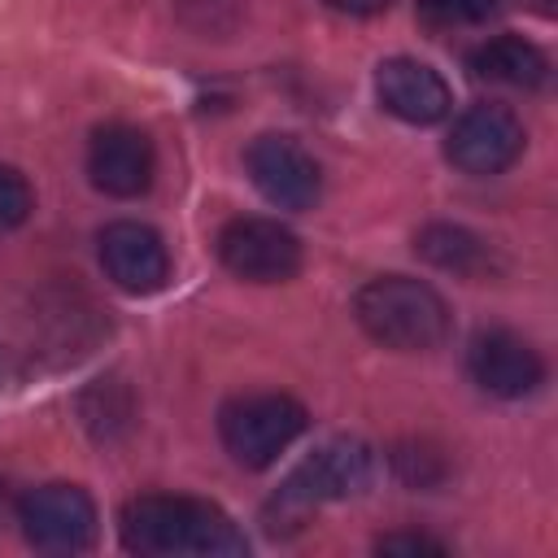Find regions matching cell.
I'll return each mask as SVG.
<instances>
[{"label":"cell","mask_w":558,"mask_h":558,"mask_svg":"<svg viewBox=\"0 0 558 558\" xmlns=\"http://www.w3.org/2000/svg\"><path fill=\"white\" fill-rule=\"evenodd\" d=\"M122 545L144 558H240L248 554V536L235 527V519L201 497L179 493H144L122 506L118 519Z\"/></svg>","instance_id":"6da1fadb"},{"label":"cell","mask_w":558,"mask_h":558,"mask_svg":"<svg viewBox=\"0 0 558 558\" xmlns=\"http://www.w3.org/2000/svg\"><path fill=\"white\" fill-rule=\"evenodd\" d=\"M353 314L375 344L397 353H427L449 336L445 296L432 283L410 275H379L362 283L353 296Z\"/></svg>","instance_id":"7a4b0ae2"},{"label":"cell","mask_w":558,"mask_h":558,"mask_svg":"<svg viewBox=\"0 0 558 558\" xmlns=\"http://www.w3.org/2000/svg\"><path fill=\"white\" fill-rule=\"evenodd\" d=\"M371 449L353 436H336L327 445H318L283 484L279 493L270 497L266 506V519H270V532H288L296 527L310 510L327 506V501H340V497H353L371 484Z\"/></svg>","instance_id":"3957f363"},{"label":"cell","mask_w":558,"mask_h":558,"mask_svg":"<svg viewBox=\"0 0 558 558\" xmlns=\"http://www.w3.org/2000/svg\"><path fill=\"white\" fill-rule=\"evenodd\" d=\"M305 423H310L305 405L288 392H248V397H231L218 410L222 449L248 471L270 466L305 432Z\"/></svg>","instance_id":"277c9868"},{"label":"cell","mask_w":558,"mask_h":558,"mask_svg":"<svg viewBox=\"0 0 558 558\" xmlns=\"http://www.w3.org/2000/svg\"><path fill=\"white\" fill-rule=\"evenodd\" d=\"M17 523L44 554H83L96 541V501L78 484H39L22 493Z\"/></svg>","instance_id":"5b68a950"},{"label":"cell","mask_w":558,"mask_h":558,"mask_svg":"<svg viewBox=\"0 0 558 558\" xmlns=\"http://www.w3.org/2000/svg\"><path fill=\"white\" fill-rule=\"evenodd\" d=\"M222 266L244 283H283L301 270V240L279 218H231L218 231Z\"/></svg>","instance_id":"8992f818"},{"label":"cell","mask_w":558,"mask_h":558,"mask_svg":"<svg viewBox=\"0 0 558 558\" xmlns=\"http://www.w3.org/2000/svg\"><path fill=\"white\" fill-rule=\"evenodd\" d=\"M244 170L253 179V187L279 205V209H314L318 196H323V174H318V161L310 157V148L292 135H257L248 148H244Z\"/></svg>","instance_id":"52a82bcc"},{"label":"cell","mask_w":558,"mask_h":558,"mask_svg":"<svg viewBox=\"0 0 558 558\" xmlns=\"http://www.w3.org/2000/svg\"><path fill=\"white\" fill-rule=\"evenodd\" d=\"M523 122L506 109V105H471L458 113L449 140H445V157L466 170V174H501L523 157Z\"/></svg>","instance_id":"ba28073f"},{"label":"cell","mask_w":558,"mask_h":558,"mask_svg":"<svg viewBox=\"0 0 558 558\" xmlns=\"http://www.w3.org/2000/svg\"><path fill=\"white\" fill-rule=\"evenodd\" d=\"M87 174L105 196H118V201L144 196L153 187V174H157L153 140L131 122L100 126L87 144Z\"/></svg>","instance_id":"9c48e42d"},{"label":"cell","mask_w":558,"mask_h":558,"mask_svg":"<svg viewBox=\"0 0 558 558\" xmlns=\"http://www.w3.org/2000/svg\"><path fill=\"white\" fill-rule=\"evenodd\" d=\"M466 371H471V379H475L488 397H501V401H519V397L536 392L541 379H545L541 353H536L523 336H514V331H506V327H488V331H480V336L471 340V349H466Z\"/></svg>","instance_id":"30bf717a"},{"label":"cell","mask_w":558,"mask_h":558,"mask_svg":"<svg viewBox=\"0 0 558 558\" xmlns=\"http://www.w3.org/2000/svg\"><path fill=\"white\" fill-rule=\"evenodd\" d=\"M100 266L105 275L131 292V296H148V292H161L166 279H170V253H166V240L148 227V222H109L100 231Z\"/></svg>","instance_id":"8fae6325"},{"label":"cell","mask_w":558,"mask_h":558,"mask_svg":"<svg viewBox=\"0 0 558 558\" xmlns=\"http://www.w3.org/2000/svg\"><path fill=\"white\" fill-rule=\"evenodd\" d=\"M375 96L392 118H401L410 126H432V122L449 118V109H453V96H449V83L440 78V70H432L427 61H414V57L379 61Z\"/></svg>","instance_id":"7c38bea8"},{"label":"cell","mask_w":558,"mask_h":558,"mask_svg":"<svg viewBox=\"0 0 558 558\" xmlns=\"http://www.w3.org/2000/svg\"><path fill=\"white\" fill-rule=\"evenodd\" d=\"M414 253L423 262H432L436 270H449V275L471 279V283H484V279L501 275L497 248L484 235H475L471 227H458V222H427L414 235Z\"/></svg>","instance_id":"4fadbf2b"},{"label":"cell","mask_w":558,"mask_h":558,"mask_svg":"<svg viewBox=\"0 0 558 558\" xmlns=\"http://www.w3.org/2000/svg\"><path fill=\"white\" fill-rule=\"evenodd\" d=\"M466 65L475 78L501 83V87H541L549 78V57L523 35L484 39L480 48L466 52Z\"/></svg>","instance_id":"5bb4252c"},{"label":"cell","mask_w":558,"mask_h":558,"mask_svg":"<svg viewBox=\"0 0 558 558\" xmlns=\"http://www.w3.org/2000/svg\"><path fill=\"white\" fill-rule=\"evenodd\" d=\"M501 9V0H414V17L427 31H462L480 26Z\"/></svg>","instance_id":"9a60e30c"},{"label":"cell","mask_w":558,"mask_h":558,"mask_svg":"<svg viewBox=\"0 0 558 558\" xmlns=\"http://www.w3.org/2000/svg\"><path fill=\"white\" fill-rule=\"evenodd\" d=\"M392 466H397V475H401L405 484H414V488H432V484L445 480V453L432 449L427 440H405V445H397V449H392Z\"/></svg>","instance_id":"2e32d148"},{"label":"cell","mask_w":558,"mask_h":558,"mask_svg":"<svg viewBox=\"0 0 558 558\" xmlns=\"http://www.w3.org/2000/svg\"><path fill=\"white\" fill-rule=\"evenodd\" d=\"M31 209H35V192H31L26 174L17 166H4L0 161V231L22 227Z\"/></svg>","instance_id":"e0dca14e"},{"label":"cell","mask_w":558,"mask_h":558,"mask_svg":"<svg viewBox=\"0 0 558 558\" xmlns=\"http://www.w3.org/2000/svg\"><path fill=\"white\" fill-rule=\"evenodd\" d=\"M379 554H445L440 541L423 536V532H392V536H379L375 541Z\"/></svg>","instance_id":"ac0fdd59"},{"label":"cell","mask_w":558,"mask_h":558,"mask_svg":"<svg viewBox=\"0 0 558 558\" xmlns=\"http://www.w3.org/2000/svg\"><path fill=\"white\" fill-rule=\"evenodd\" d=\"M327 9H336V13H349V17H375V13H384L392 0H323Z\"/></svg>","instance_id":"d6986e66"},{"label":"cell","mask_w":558,"mask_h":558,"mask_svg":"<svg viewBox=\"0 0 558 558\" xmlns=\"http://www.w3.org/2000/svg\"><path fill=\"white\" fill-rule=\"evenodd\" d=\"M523 4H527V9H536V13H545V17L554 13V0H523Z\"/></svg>","instance_id":"ffe728a7"}]
</instances>
